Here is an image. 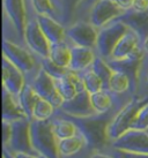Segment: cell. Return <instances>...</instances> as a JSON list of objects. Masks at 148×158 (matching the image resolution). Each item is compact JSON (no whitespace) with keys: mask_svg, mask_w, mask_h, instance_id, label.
<instances>
[{"mask_svg":"<svg viewBox=\"0 0 148 158\" xmlns=\"http://www.w3.org/2000/svg\"><path fill=\"white\" fill-rule=\"evenodd\" d=\"M125 13L112 0H97L88 14V21L100 29L116 21Z\"/></svg>","mask_w":148,"mask_h":158,"instance_id":"30bf717a","label":"cell"},{"mask_svg":"<svg viewBox=\"0 0 148 158\" xmlns=\"http://www.w3.org/2000/svg\"><path fill=\"white\" fill-rule=\"evenodd\" d=\"M49 58L59 67L68 69L71 64V44L67 40L51 44Z\"/></svg>","mask_w":148,"mask_h":158,"instance_id":"cb8c5ba5","label":"cell"},{"mask_svg":"<svg viewBox=\"0 0 148 158\" xmlns=\"http://www.w3.org/2000/svg\"><path fill=\"white\" fill-rule=\"evenodd\" d=\"M31 144L35 152L44 158H59L58 139L50 120H30Z\"/></svg>","mask_w":148,"mask_h":158,"instance_id":"3957f363","label":"cell"},{"mask_svg":"<svg viewBox=\"0 0 148 158\" xmlns=\"http://www.w3.org/2000/svg\"><path fill=\"white\" fill-rule=\"evenodd\" d=\"M147 102L148 94H145V95L137 94L131 98L130 102H127L126 104L115 114V117L109 125V129H108L110 141L116 140L125 132H127L128 129H131L132 123L137 118L139 111Z\"/></svg>","mask_w":148,"mask_h":158,"instance_id":"5b68a950","label":"cell"},{"mask_svg":"<svg viewBox=\"0 0 148 158\" xmlns=\"http://www.w3.org/2000/svg\"><path fill=\"white\" fill-rule=\"evenodd\" d=\"M110 147L118 151L148 154V131L131 128L118 139L111 141Z\"/></svg>","mask_w":148,"mask_h":158,"instance_id":"9c48e42d","label":"cell"},{"mask_svg":"<svg viewBox=\"0 0 148 158\" xmlns=\"http://www.w3.org/2000/svg\"><path fill=\"white\" fill-rule=\"evenodd\" d=\"M37 20L50 44H56L66 40V27L60 21L49 15L38 13H37Z\"/></svg>","mask_w":148,"mask_h":158,"instance_id":"d6986e66","label":"cell"},{"mask_svg":"<svg viewBox=\"0 0 148 158\" xmlns=\"http://www.w3.org/2000/svg\"><path fill=\"white\" fill-rule=\"evenodd\" d=\"M142 51L144 48H142V42L140 40V37L128 28V30L125 32V35L123 36L120 40L118 42V44L116 45L109 59H113V60L126 59Z\"/></svg>","mask_w":148,"mask_h":158,"instance_id":"9a60e30c","label":"cell"},{"mask_svg":"<svg viewBox=\"0 0 148 158\" xmlns=\"http://www.w3.org/2000/svg\"><path fill=\"white\" fill-rule=\"evenodd\" d=\"M12 125V135L8 144L4 145L5 149L11 152H27V154H36L30 137V120L21 119L11 123ZM37 155V154H36Z\"/></svg>","mask_w":148,"mask_h":158,"instance_id":"ba28073f","label":"cell"},{"mask_svg":"<svg viewBox=\"0 0 148 158\" xmlns=\"http://www.w3.org/2000/svg\"><path fill=\"white\" fill-rule=\"evenodd\" d=\"M54 82H56L57 90L63 97L64 102L71 101L72 98L76 96V94L80 90L85 89L78 73H74L71 70H68L65 75H63L60 77L54 79Z\"/></svg>","mask_w":148,"mask_h":158,"instance_id":"ac0fdd59","label":"cell"},{"mask_svg":"<svg viewBox=\"0 0 148 158\" xmlns=\"http://www.w3.org/2000/svg\"><path fill=\"white\" fill-rule=\"evenodd\" d=\"M4 14L13 22L20 37L24 42V29L27 22V6L26 0H2ZM26 43V42H24Z\"/></svg>","mask_w":148,"mask_h":158,"instance_id":"2e32d148","label":"cell"},{"mask_svg":"<svg viewBox=\"0 0 148 158\" xmlns=\"http://www.w3.org/2000/svg\"><path fill=\"white\" fill-rule=\"evenodd\" d=\"M142 48H144L145 53H147V54H148V37L145 40L144 43H142Z\"/></svg>","mask_w":148,"mask_h":158,"instance_id":"f6af8a7d","label":"cell"},{"mask_svg":"<svg viewBox=\"0 0 148 158\" xmlns=\"http://www.w3.org/2000/svg\"><path fill=\"white\" fill-rule=\"evenodd\" d=\"M119 110H111L107 113H95L88 117H71L66 115L74 123L78 133L82 135L87 147L92 151H109L111 149V141L109 139L108 129L115 114Z\"/></svg>","mask_w":148,"mask_h":158,"instance_id":"6da1fadb","label":"cell"},{"mask_svg":"<svg viewBox=\"0 0 148 158\" xmlns=\"http://www.w3.org/2000/svg\"><path fill=\"white\" fill-rule=\"evenodd\" d=\"M52 1H53V5L56 6L57 10H58V13H59L60 19H61V16H63V0H52Z\"/></svg>","mask_w":148,"mask_h":158,"instance_id":"7bdbcfd3","label":"cell"},{"mask_svg":"<svg viewBox=\"0 0 148 158\" xmlns=\"http://www.w3.org/2000/svg\"><path fill=\"white\" fill-rule=\"evenodd\" d=\"M38 98L39 96L36 94L34 88L30 85V83L27 82L26 85L23 87V89L20 92L18 99L22 107V110H23V112L26 114V117L29 120L33 119V111H34V107H35Z\"/></svg>","mask_w":148,"mask_h":158,"instance_id":"d4e9b609","label":"cell"},{"mask_svg":"<svg viewBox=\"0 0 148 158\" xmlns=\"http://www.w3.org/2000/svg\"><path fill=\"white\" fill-rule=\"evenodd\" d=\"M93 152H94V151H92L88 147H86V148L81 150L80 152L73 155V156H71V157H66V158H92Z\"/></svg>","mask_w":148,"mask_h":158,"instance_id":"ab89813d","label":"cell"},{"mask_svg":"<svg viewBox=\"0 0 148 158\" xmlns=\"http://www.w3.org/2000/svg\"><path fill=\"white\" fill-rule=\"evenodd\" d=\"M131 9L134 12H146L148 10V0H134Z\"/></svg>","mask_w":148,"mask_h":158,"instance_id":"8d00e7d4","label":"cell"},{"mask_svg":"<svg viewBox=\"0 0 148 158\" xmlns=\"http://www.w3.org/2000/svg\"><path fill=\"white\" fill-rule=\"evenodd\" d=\"M112 1H115L123 10L127 12V10H130L132 8V5H133L134 0H112Z\"/></svg>","mask_w":148,"mask_h":158,"instance_id":"f35d334b","label":"cell"},{"mask_svg":"<svg viewBox=\"0 0 148 158\" xmlns=\"http://www.w3.org/2000/svg\"><path fill=\"white\" fill-rule=\"evenodd\" d=\"M97 0H83L82 4L79 6L78 10L74 16V22L81 21V20H88V14L92 9L93 5L95 4ZM73 22V23H74Z\"/></svg>","mask_w":148,"mask_h":158,"instance_id":"e575fe53","label":"cell"},{"mask_svg":"<svg viewBox=\"0 0 148 158\" xmlns=\"http://www.w3.org/2000/svg\"><path fill=\"white\" fill-rule=\"evenodd\" d=\"M94 72L96 73V75L102 80L103 82V85H104V89H108V85H109V81L111 79V75H112L113 70L112 68L109 66L108 61L101 57H96L95 61L93 62L92 67H90Z\"/></svg>","mask_w":148,"mask_h":158,"instance_id":"f1b7e54d","label":"cell"},{"mask_svg":"<svg viewBox=\"0 0 148 158\" xmlns=\"http://www.w3.org/2000/svg\"><path fill=\"white\" fill-rule=\"evenodd\" d=\"M96 57L97 53L94 48L71 45V64L68 69L74 73L88 69L92 67Z\"/></svg>","mask_w":148,"mask_h":158,"instance_id":"e0dca14e","label":"cell"},{"mask_svg":"<svg viewBox=\"0 0 148 158\" xmlns=\"http://www.w3.org/2000/svg\"><path fill=\"white\" fill-rule=\"evenodd\" d=\"M12 135V125L8 121H2V147L8 144Z\"/></svg>","mask_w":148,"mask_h":158,"instance_id":"d590c367","label":"cell"},{"mask_svg":"<svg viewBox=\"0 0 148 158\" xmlns=\"http://www.w3.org/2000/svg\"><path fill=\"white\" fill-rule=\"evenodd\" d=\"M41 67L43 68L49 75H51L53 79H58L63 75H65L70 69H66L63 67H59L50 59V58H39Z\"/></svg>","mask_w":148,"mask_h":158,"instance_id":"d6a6232c","label":"cell"},{"mask_svg":"<svg viewBox=\"0 0 148 158\" xmlns=\"http://www.w3.org/2000/svg\"><path fill=\"white\" fill-rule=\"evenodd\" d=\"M98 29L88 20H81L66 27V40L71 45L94 48L97 43Z\"/></svg>","mask_w":148,"mask_h":158,"instance_id":"52a82bcc","label":"cell"},{"mask_svg":"<svg viewBox=\"0 0 148 158\" xmlns=\"http://www.w3.org/2000/svg\"><path fill=\"white\" fill-rule=\"evenodd\" d=\"M87 147V143L82 135L76 134V135L64 139V140L58 141V152H59V158L71 157L73 155L80 152L82 149Z\"/></svg>","mask_w":148,"mask_h":158,"instance_id":"603a6c76","label":"cell"},{"mask_svg":"<svg viewBox=\"0 0 148 158\" xmlns=\"http://www.w3.org/2000/svg\"><path fill=\"white\" fill-rule=\"evenodd\" d=\"M127 30H128V27L119 20L112 21L109 24L100 28L95 48L97 56L108 60L111 57L118 42L125 35Z\"/></svg>","mask_w":148,"mask_h":158,"instance_id":"8992f818","label":"cell"},{"mask_svg":"<svg viewBox=\"0 0 148 158\" xmlns=\"http://www.w3.org/2000/svg\"><path fill=\"white\" fill-rule=\"evenodd\" d=\"M142 58H144V51L135 54V56L126 58V59H120V60L108 59L107 60L109 66L112 68V70L122 72L130 77L131 84H132V92L134 95H137V92H138V80H139V73L141 62H142Z\"/></svg>","mask_w":148,"mask_h":158,"instance_id":"4fadbf2b","label":"cell"},{"mask_svg":"<svg viewBox=\"0 0 148 158\" xmlns=\"http://www.w3.org/2000/svg\"><path fill=\"white\" fill-rule=\"evenodd\" d=\"M83 0H63V16L61 22L65 27L70 26L74 22V16L78 10L79 6L82 4Z\"/></svg>","mask_w":148,"mask_h":158,"instance_id":"f546056e","label":"cell"},{"mask_svg":"<svg viewBox=\"0 0 148 158\" xmlns=\"http://www.w3.org/2000/svg\"><path fill=\"white\" fill-rule=\"evenodd\" d=\"M51 125H52V129L56 137L59 140H64V139H68L72 136L78 134V128L74 125V123L68 119L64 114L58 113L56 111V114L52 119H50Z\"/></svg>","mask_w":148,"mask_h":158,"instance_id":"7402d4cb","label":"cell"},{"mask_svg":"<svg viewBox=\"0 0 148 158\" xmlns=\"http://www.w3.org/2000/svg\"><path fill=\"white\" fill-rule=\"evenodd\" d=\"M139 95L148 94V54L144 51V58L141 62L139 73V80H138V92Z\"/></svg>","mask_w":148,"mask_h":158,"instance_id":"1f68e13d","label":"cell"},{"mask_svg":"<svg viewBox=\"0 0 148 158\" xmlns=\"http://www.w3.org/2000/svg\"><path fill=\"white\" fill-rule=\"evenodd\" d=\"M13 155L15 158H42L41 156H38V155L36 154H27V152H16V154H13Z\"/></svg>","mask_w":148,"mask_h":158,"instance_id":"b9f144b4","label":"cell"},{"mask_svg":"<svg viewBox=\"0 0 148 158\" xmlns=\"http://www.w3.org/2000/svg\"><path fill=\"white\" fill-rule=\"evenodd\" d=\"M108 90L116 95H125V94H133L132 92V84L131 80L126 74L122 72L113 70L111 79L109 81ZM134 95V94H133Z\"/></svg>","mask_w":148,"mask_h":158,"instance_id":"484cf974","label":"cell"},{"mask_svg":"<svg viewBox=\"0 0 148 158\" xmlns=\"http://www.w3.org/2000/svg\"><path fill=\"white\" fill-rule=\"evenodd\" d=\"M57 109L46 99L39 97L33 111V119L35 120H50L54 117ZM31 119V120H33Z\"/></svg>","mask_w":148,"mask_h":158,"instance_id":"83f0119b","label":"cell"},{"mask_svg":"<svg viewBox=\"0 0 148 158\" xmlns=\"http://www.w3.org/2000/svg\"><path fill=\"white\" fill-rule=\"evenodd\" d=\"M2 158H15L14 157V155L9 151V150H7V149H5V148H2Z\"/></svg>","mask_w":148,"mask_h":158,"instance_id":"ee69618b","label":"cell"},{"mask_svg":"<svg viewBox=\"0 0 148 158\" xmlns=\"http://www.w3.org/2000/svg\"><path fill=\"white\" fill-rule=\"evenodd\" d=\"M26 83L27 79L24 74L7 58L2 57V88L19 98V95Z\"/></svg>","mask_w":148,"mask_h":158,"instance_id":"5bb4252c","label":"cell"},{"mask_svg":"<svg viewBox=\"0 0 148 158\" xmlns=\"http://www.w3.org/2000/svg\"><path fill=\"white\" fill-rule=\"evenodd\" d=\"M78 75L80 76L81 81H82L85 89H86L90 95L104 89V85H103L102 80L96 75V73L92 68L82 70V72L78 73Z\"/></svg>","mask_w":148,"mask_h":158,"instance_id":"4316f807","label":"cell"},{"mask_svg":"<svg viewBox=\"0 0 148 158\" xmlns=\"http://www.w3.org/2000/svg\"><path fill=\"white\" fill-rule=\"evenodd\" d=\"M57 111L71 117H88L96 113L92 105L90 94L86 89L80 90L76 94V96L71 101L64 102L60 109H58Z\"/></svg>","mask_w":148,"mask_h":158,"instance_id":"7c38bea8","label":"cell"},{"mask_svg":"<svg viewBox=\"0 0 148 158\" xmlns=\"http://www.w3.org/2000/svg\"><path fill=\"white\" fill-rule=\"evenodd\" d=\"M118 151V150H116ZM123 158H148V154H138V152H127V151H118Z\"/></svg>","mask_w":148,"mask_h":158,"instance_id":"74e56055","label":"cell"},{"mask_svg":"<svg viewBox=\"0 0 148 158\" xmlns=\"http://www.w3.org/2000/svg\"><path fill=\"white\" fill-rule=\"evenodd\" d=\"M118 20L125 23L131 30L134 31L140 37L142 43L148 37V10L134 12L130 9L123 14Z\"/></svg>","mask_w":148,"mask_h":158,"instance_id":"ffe728a7","label":"cell"},{"mask_svg":"<svg viewBox=\"0 0 148 158\" xmlns=\"http://www.w3.org/2000/svg\"><path fill=\"white\" fill-rule=\"evenodd\" d=\"M2 57L16 66L24 74L27 82H30L41 69L39 58L31 52L26 45L2 40Z\"/></svg>","mask_w":148,"mask_h":158,"instance_id":"7a4b0ae2","label":"cell"},{"mask_svg":"<svg viewBox=\"0 0 148 158\" xmlns=\"http://www.w3.org/2000/svg\"><path fill=\"white\" fill-rule=\"evenodd\" d=\"M27 22L24 29V42L27 48L38 58H49L50 54V42L44 35L37 20V12L31 5L30 0H26Z\"/></svg>","mask_w":148,"mask_h":158,"instance_id":"277c9868","label":"cell"},{"mask_svg":"<svg viewBox=\"0 0 148 158\" xmlns=\"http://www.w3.org/2000/svg\"><path fill=\"white\" fill-rule=\"evenodd\" d=\"M30 2L38 14L49 15V16H51V18L56 19V20L61 22L60 15L58 13L56 6L53 5L52 0H30Z\"/></svg>","mask_w":148,"mask_h":158,"instance_id":"4dcf8cb0","label":"cell"},{"mask_svg":"<svg viewBox=\"0 0 148 158\" xmlns=\"http://www.w3.org/2000/svg\"><path fill=\"white\" fill-rule=\"evenodd\" d=\"M131 128L139 131H148V102L141 107Z\"/></svg>","mask_w":148,"mask_h":158,"instance_id":"836d02e7","label":"cell"},{"mask_svg":"<svg viewBox=\"0 0 148 158\" xmlns=\"http://www.w3.org/2000/svg\"><path fill=\"white\" fill-rule=\"evenodd\" d=\"M42 158H44V157H42Z\"/></svg>","mask_w":148,"mask_h":158,"instance_id":"7dc6e473","label":"cell"},{"mask_svg":"<svg viewBox=\"0 0 148 158\" xmlns=\"http://www.w3.org/2000/svg\"><path fill=\"white\" fill-rule=\"evenodd\" d=\"M92 158H115L111 151H94L92 154Z\"/></svg>","mask_w":148,"mask_h":158,"instance_id":"60d3db41","label":"cell"},{"mask_svg":"<svg viewBox=\"0 0 148 158\" xmlns=\"http://www.w3.org/2000/svg\"><path fill=\"white\" fill-rule=\"evenodd\" d=\"M110 151L112 152V155L115 156V158H123L120 155H119V152L118 151H116V150H113V149H110Z\"/></svg>","mask_w":148,"mask_h":158,"instance_id":"bcb514c9","label":"cell"},{"mask_svg":"<svg viewBox=\"0 0 148 158\" xmlns=\"http://www.w3.org/2000/svg\"><path fill=\"white\" fill-rule=\"evenodd\" d=\"M21 119H28L22 110L19 99L2 88V121L13 123Z\"/></svg>","mask_w":148,"mask_h":158,"instance_id":"44dd1931","label":"cell"},{"mask_svg":"<svg viewBox=\"0 0 148 158\" xmlns=\"http://www.w3.org/2000/svg\"><path fill=\"white\" fill-rule=\"evenodd\" d=\"M28 83H30V85L41 98L49 101L57 110L60 109L64 99L57 90L54 79L51 75H49L42 67L38 70V73L35 75V77Z\"/></svg>","mask_w":148,"mask_h":158,"instance_id":"8fae6325","label":"cell"}]
</instances>
